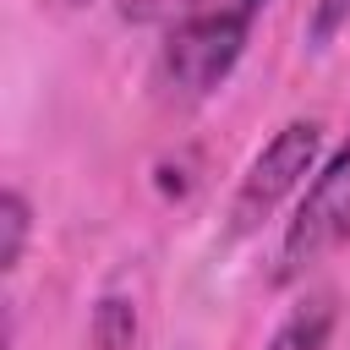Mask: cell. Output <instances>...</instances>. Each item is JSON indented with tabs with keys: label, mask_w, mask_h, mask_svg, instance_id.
<instances>
[{
	"label": "cell",
	"mask_w": 350,
	"mask_h": 350,
	"mask_svg": "<svg viewBox=\"0 0 350 350\" xmlns=\"http://www.w3.org/2000/svg\"><path fill=\"white\" fill-rule=\"evenodd\" d=\"M350 241V137L317 164V175L306 180L284 241H279V262H273V284H295L306 279L323 257H334Z\"/></svg>",
	"instance_id": "obj_1"
},
{
	"label": "cell",
	"mask_w": 350,
	"mask_h": 350,
	"mask_svg": "<svg viewBox=\"0 0 350 350\" xmlns=\"http://www.w3.org/2000/svg\"><path fill=\"white\" fill-rule=\"evenodd\" d=\"M317 153H323V120L317 115L284 120L257 148V159L246 164V175H241V186L230 197V230L252 235L295 186H306V175H317Z\"/></svg>",
	"instance_id": "obj_2"
},
{
	"label": "cell",
	"mask_w": 350,
	"mask_h": 350,
	"mask_svg": "<svg viewBox=\"0 0 350 350\" xmlns=\"http://www.w3.org/2000/svg\"><path fill=\"white\" fill-rule=\"evenodd\" d=\"M252 22H230V16H180L164 33L159 49V82L175 98H208L246 55Z\"/></svg>",
	"instance_id": "obj_3"
},
{
	"label": "cell",
	"mask_w": 350,
	"mask_h": 350,
	"mask_svg": "<svg viewBox=\"0 0 350 350\" xmlns=\"http://www.w3.org/2000/svg\"><path fill=\"white\" fill-rule=\"evenodd\" d=\"M334 323H339L334 295H312V301H301V306L273 328V339H268L262 350H328Z\"/></svg>",
	"instance_id": "obj_4"
},
{
	"label": "cell",
	"mask_w": 350,
	"mask_h": 350,
	"mask_svg": "<svg viewBox=\"0 0 350 350\" xmlns=\"http://www.w3.org/2000/svg\"><path fill=\"white\" fill-rule=\"evenodd\" d=\"M27 235H33V208L16 186H5L0 191V268L5 273H16V262L27 252Z\"/></svg>",
	"instance_id": "obj_5"
},
{
	"label": "cell",
	"mask_w": 350,
	"mask_h": 350,
	"mask_svg": "<svg viewBox=\"0 0 350 350\" xmlns=\"http://www.w3.org/2000/svg\"><path fill=\"white\" fill-rule=\"evenodd\" d=\"M137 339V306L120 301V295H104L93 306V323H88V345L93 350H126Z\"/></svg>",
	"instance_id": "obj_6"
},
{
	"label": "cell",
	"mask_w": 350,
	"mask_h": 350,
	"mask_svg": "<svg viewBox=\"0 0 350 350\" xmlns=\"http://www.w3.org/2000/svg\"><path fill=\"white\" fill-rule=\"evenodd\" d=\"M345 27H350V0H312V11H306V44L312 49H328Z\"/></svg>",
	"instance_id": "obj_7"
},
{
	"label": "cell",
	"mask_w": 350,
	"mask_h": 350,
	"mask_svg": "<svg viewBox=\"0 0 350 350\" xmlns=\"http://www.w3.org/2000/svg\"><path fill=\"white\" fill-rule=\"evenodd\" d=\"M268 0H180V16H230V22H257Z\"/></svg>",
	"instance_id": "obj_8"
},
{
	"label": "cell",
	"mask_w": 350,
	"mask_h": 350,
	"mask_svg": "<svg viewBox=\"0 0 350 350\" xmlns=\"http://www.w3.org/2000/svg\"><path fill=\"white\" fill-rule=\"evenodd\" d=\"M49 5H66V11H71V5H88V0H49Z\"/></svg>",
	"instance_id": "obj_9"
}]
</instances>
